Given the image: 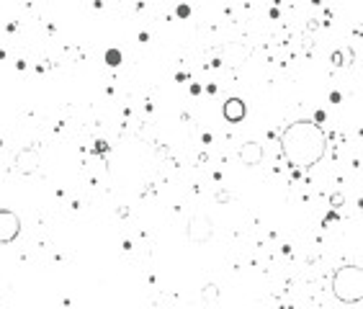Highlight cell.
<instances>
[{
  "label": "cell",
  "instance_id": "cell-1",
  "mask_svg": "<svg viewBox=\"0 0 363 309\" xmlns=\"http://www.w3.org/2000/svg\"><path fill=\"white\" fill-rule=\"evenodd\" d=\"M281 149L291 168H314L327 152V137L317 121L302 119L281 131Z\"/></svg>",
  "mask_w": 363,
  "mask_h": 309
},
{
  "label": "cell",
  "instance_id": "cell-2",
  "mask_svg": "<svg viewBox=\"0 0 363 309\" xmlns=\"http://www.w3.org/2000/svg\"><path fill=\"white\" fill-rule=\"evenodd\" d=\"M332 294L343 304H358L363 299V271L360 266H343L332 276Z\"/></svg>",
  "mask_w": 363,
  "mask_h": 309
},
{
  "label": "cell",
  "instance_id": "cell-3",
  "mask_svg": "<svg viewBox=\"0 0 363 309\" xmlns=\"http://www.w3.org/2000/svg\"><path fill=\"white\" fill-rule=\"evenodd\" d=\"M186 235H188L193 242H209L211 235H214V222H211V216H206V214H193L191 222H188Z\"/></svg>",
  "mask_w": 363,
  "mask_h": 309
},
{
  "label": "cell",
  "instance_id": "cell-4",
  "mask_svg": "<svg viewBox=\"0 0 363 309\" xmlns=\"http://www.w3.org/2000/svg\"><path fill=\"white\" fill-rule=\"evenodd\" d=\"M21 235V219L11 209H0V245H8Z\"/></svg>",
  "mask_w": 363,
  "mask_h": 309
},
{
  "label": "cell",
  "instance_id": "cell-5",
  "mask_svg": "<svg viewBox=\"0 0 363 309\" xmlns=\"http://www.w3.org/2000/svg\"><path fill=\"white\" fill-rule=\"evenodd\" d=\"M222 114H224L227 121L237 124V121H242V119L247 116V106H245V101H240V98H227V101H224V108H222Z\"/></svg>",
  "mask_w": 363,
  "mask_h": 309
},
{
  "label": "cell",
  "instance_id": "cell-6",
  "mask_svg": "<svg viewBox=\"0 0 363 309\" xmlns=\"http://www.w3.org/2000/svg\"><path fill=\"white\" fill-rule=\"evenodd\" d=\"M240 160H242V165H260V160H263V144H258V142H247V144H242L240 147Z\"/></svg>",
  "mask_w": 363,
  "mask_h": 309
},
{
  "label": "cell",
  "instance_id": "cell-7",
  "mask_svg": "<svg viewBox=\"0 0 363 309\" xmlns=\"http://www.w3.org/2000/svg\"><path fill=\"white\" fill-rule=\"evenodd\" d=\"M106 62L111 64V67H116V64L121 62V52H119V49H108V52H106Z\"/></svg>",
  "mask_w": 363,
  "mask_h": 309
},
{
  "label": "cell",
  "instance_id": "cell-8",
  "mask_svg": "<svg viewBox=\"0 0 363 309\" xmlns=\"http://www.w3.org/2000/svg\"><path fill=\"white\" fill-rule=\"evenodd\" d=\"M178 16L186 18V16H188V6H180V8H178Z\"/></svg>",
  "mask_w": 363,
  "mask_h": 309
}]
</instances>
